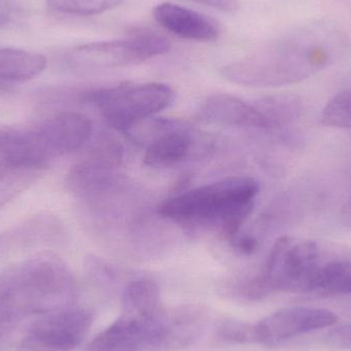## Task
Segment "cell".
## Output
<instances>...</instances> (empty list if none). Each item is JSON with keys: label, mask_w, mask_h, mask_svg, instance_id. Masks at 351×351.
<instances>
[{"label": "cell", "mask_w": 351, "mask_h": 351, "mask_svg": "<svg viewBox=\"0 0 351 351\" xmlns=\"http://www.w3.org/2000/svg\"><path fill=\"white\" fill-rule=\"evenodd\" d=\"M154 16L162 28L188 40L216 41L220 36V28L213 19L171 2L156 5Z\"/></svg>", "instance_id": "8fae6325"}, {"label": "cell", "mask_w": 351, "mask_h": 351, "mask_svg": "<svg viewBox=\"0 0 351 351\" xmlns=\"http://www.w3.org/2000/svg\"><path fill=\"white\" fill-rule=\"evenodd\" d=\"M337 321V315L328 309L288 307L253 325L254 343H282L302 334L332 327Z\"/></svg>", "instance_id": "9c48e42d"}, {"label": "cell", "mask_w": 351, "mask_h": 351, "mask_svg": "<svg viewBox=\"0 0 351 351\" xmlns=\"http://www.w3.org/2000/svg\"><path fill=\"white\" fill-rule=\"evenodd\" d=\"M200 119L216 125L233 128L266 129L265 121L256 103L230 94L208 97L199 109Z\"/></svg>", "instance_id": "7c38bea8"}, {"label": "cell", "mask_w": 351, "mask_h": 351, "mask_svg": "<svg viewBox=\"0 0 351 351\" xmlns=\"http://www.w3.org/2000/svg\"><path fill=\"white\" fill-rule=\"evenodd\" d=\"M233 247L245 255H252L259 249L260 241L254 234H245L239 233L237 237L232 239Z\"/></svg>", "instance_id": "603a6c76"}, {"label": "cell", "mask_w": 351, "mask_h": 351, "mask_svg": "<svg viewBox=\"0 0 351 351\" xmlns=\"http://www.w3.org/2000/svg\"><path fill=\"white\" fill-rule=\"evenodd\" d=\"M174 90L168 84H121L82 93V103L96 107L110 127L119 131L134 129L146 119L173 105Z\"/></svg>", "instance_id": "8992f818"}, {"label": "cell", "mask_w": 351, "mask_h": 351, "mask_svg": "<svg viewBox=\"0 0 351 351\" xmlns=\"http://www.w3.org/2000/svg\"><path fill=\"white\" fill-rule=\"evenodd\" d=\"M341 219L344 224L351 227V200L342 208Z\"/></svg>", "instance_id": "484cf974"}, {"label": "cell", "mask_w": 351, "mask_h": 351, "mask_svg": "<svg viewBox=\"0 0 351 351\" xmlns=\"http://www.w3.org/2000/svg\"><path fill=\"white\" fill-rule=\"evenodd\" d=\"M330 337L337 343L351 346V325L342 326L330 332Z\"/></svg>", "instance_id": "d4e9b609"}, {"label": "cell", "mask_w": 351, "mask_h": 351, "mask_svg": "<svg viewBox=\"0 0 351 351\" xmlns=\"http://www.w3.org/2000/svg\"><path fill=\"white\" fill-rule=\"evenodd\" d=\"M94 323L90 309L72 306L43 313L35 319L16 351H72L84 342Z\"/></svg>", "instance_id": "ba28073f"}, {"label": "cell", "mask_w": 351, "mask_h": 351, "mask_svg": "<svg viewBox=\"0 0 351 351\" xmlns=\"http://www.w3.org/2000/svg\"><path fill=\"white\" fill-rule=\"evenodd\" d=\"M59 233V224L55 219L49 216H40L19 227L12 237H16V241H18L16 243L30 245V243H49L57 239Z\"/></svg>", "instance_id": "d6986e66"}, {"label": "cell", "mask_w": 351, "mask_h": 351, "mask_svg": "<svg viewBox=\"0 0 351 351\" xmlns=\"http://www.w3.org/2000/svg\"><path fill=\"white\" fill-rule=\"evenodd\" d=\"M191 1L210 6L221 12H230V14L237 12L241 8L239 0H191Z\"/></svg>", "instance_id": "cb8c5ba5"}, {"label": "cell", "mask_w": 351, "mask_h": 351, "mask_svg": "<svg viewBox=\"0 0 351 351\" xmlns=\"http://www.w3.org/2000/svg\"><path fill=\"white\" fill-rule=\"evenodd\" d=\"M144 154L146 166L154 169L171 168L187 160L195 147L193 134L187 128L170 121H158L149 134Z\"/></svg>", "instance_id": "30bf717a"}, {"label": "cell", "mask_w": 351, "mask_h": 351, "mask_svg": "<svg viewBox=\"0 0 351 351\" xmlns=\"http://www.w3.org/2000/svg\"><path fill=\"white\" fill-rule=\"evenodd\" d=\"M84 160L96 168L114 172L123 164V150L119 141L109 136H102L93 144Z\"/></svg>", "instance_id": "ac0fdd59"}, {"label": "cell", "mask_w": 351, "mask_h": 351, "mask_svg": "<svg viewBox=\"0 0 351 351\" xmlns=\"http://www.w3.org/2000/svg\"><path fill=\"white\" fill-rule=\"evenodd\" d=\"M266 130L278 129L292 123L301 112V102L293 95H276L256 101Z\"/></svg>", "instance_id": "e0dca14e"}, {"label": "cell", "mask_w": 351, "mask_h": 351, "mask_svg": "<svg viewBox=\"0 0 351 351\" xmlns=\"http://www.w3.org/2000/svg\"><path fill=\"white\" fill-rule=\"evenodd\" d=\"M324 47L296 41H278L224 66L223 77L253 88L284 86L304 80L327 66Z\"/></svg>", "instance_id": "277c9868"}, {"label": "cell", "mask_w": 351, "mask_h": 351, "mask_svg": "<svg viewBox=\"0 0 351 351\" xmlns=\"http://www.w3.org/2000/svg\"><path fill=\"white\" fill-rule=\"evenodd\" d=\"M158 284L150 278H138L123 289V313H152L162 308Z\"/></svg>", "instance_id": "2e32d148"}, {"label": "cell", "mask_w": 351, "mask_h": 351, "mask_svg": "<svg viewBox=\"0 0 351 351\" xmlns=\"http://www.w3.org/2000/svg\"><path fill=\"white\" fill-rule=\"evenodd\" d=\"M47 168L0 160V208L34 185Z\"/></svg>", "instance_id": "9a60e30c"}, {"label": "cell", "mask_w": 351, "mask_h": 351, "mask_svg": "<svg viewBox=\"0 0 351 351\" xmlns=\"http://www.w3.org/2000/svg\"><path fill=\"white\" fill-rule=\"evenodd\" d=\"M45 135L56 158L76 152L92 137V123L77 112L59 113L43 123Z\"/></svg>", "instance_id": "4fadbf2b"}, {"label": "cell", "mask_w": 351, "mask_h": 351, "mask_svg": "<svg viewBox=\"0 0 351 351\" xmlns=\"http://www.w3.org/2000/svg\"><path fill=\"white\" fill-rule=\"evenodd\" d=\"M171 47L170 40L164 35L141 30L119 40L98 41L74 47L68 59L76 67L113 69L143 63L168 53Z\"/></svg>", "instance_id": "52a82bcc"}, {"label": "cell", "mask_w": 351, "mask_h": 351, "mask_svg": "<svg viewBox=\"0 0 351 351\" xmlns=\"http://www.w3.org/2000/svg\"><path fill=\"white\" fill-rule=\"evenodd\" d=\"M47 64L40 53L3 47L0 49V82H28L43 73Z\"/></svg>", "instance_id": "5bb4252c"}, {"label": "cell", "mask_w": 351, "mask_h": 351, "mask_svg": "<svg viewBox=\"0 0 351 351\" xmlns=\"http://www.w3.org/2000/svg\"><path fill=\"white\" fill-rule=\"evenodd\" d=\"M76 292L73 274L51 253L39 254L0 276V297L20 321L72 306Z\"/></svg>", "instance_id": "3957f363"}, {"label": "cell", "mask_w": 351, "mask_h": 351, "mask_svg": "<svg viewBox=\"0 0 351 351\" xmlns=\"http://www.w3.org/2000/svg\"><path fill=\"white\" fill-rule=\"evenodd\" d=\"M219 337L229 343H254L253 325L239 321H227L219 329Z\"/></svg>", "instance_id": "7402d4cb"}, {"label": "cell", "mask_w": 351, "mask_h": 351, "mask_svg": "<svg viewBox=\"0 0 351 351\" xmlns=\"http://www.w3.org/2000/svg\"><path fill=\"white\" fill-rule=\"evenodd\" d=\"M322 123L339 129H351V90L336 95L324 108Z\"/></svg>", "instance_id": "44dd1931"}, {"label": "cell", "mask_w": 351, "mask_h": 351, "mask_svg": "<svg viewBox=\"0 0 351 351\" xmlns=\"http://www.w3.org/2000/svg\"><path fill=\"white\" fill-rule=\"evenodd\" d=\"M123 0H47L55 12L74 16H94L119 5Z\"/></svg>", "instance_id": "ffe728a7"}, {"label": "cell", "mask_w": 351, "mask_h": 351, "mask_svg": "<svg viewBox=\"0 0 351 351\" xmlns=\"http://www.w3.org/2000/svg\"><path fill=\"white\" fill-rule=\"evenodd\" d=\"M259 190L254 178H225L164 200L158 215L187 228H218L231 241L241 233Z\"/></svg>", "instance_id": "6da1fadb"}, {"label": "cell", "mask_w": 351, "mask_h": 351, "mask_svg": "<svg viewBox=\"0 0 351 351\" xmlns=\"http://www.w3.org/2000/svg\"><path fill=\"white\" fill-rule=\"evenodd\" d=\"M319 247L313 241L292 245L290 237H278L259 274L239 288L241 296L259 300L274 292L308 293L315 291L319 274Z\"/></svg>", "instance_id": "5b68a950"}, {"label": "cell", "mask_w": 351, "mask_h": 351, "mask_svg": "<svg viewBox=\"0 0 351 351\" xmlns=\"http://www.w3.org/2000/svg\"><path fill=\"white\" fill-rule=\"evenodd\" d=\"M206 313L197 305L152 313L123 315L99 334L86 351H176L193 344L206 329Z\"/></svg>", "instance_id": "7a4b0ae2"}]
</instances>
